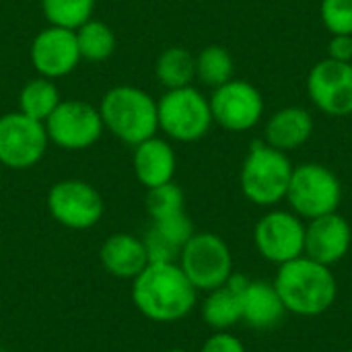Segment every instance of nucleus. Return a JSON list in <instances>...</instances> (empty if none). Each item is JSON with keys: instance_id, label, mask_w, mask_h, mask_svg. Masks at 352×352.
Returning <instances> with one entry per match:
<instances>
[{"instance_id": "1", "label": "nucleus", "mask_w": 352, "mask_h": 352, "mask_svg": "<svg viewBox=\"0 0 352 352\" xmlns=\"http://www.w3.org/2000/svg\"><path fill=\"white\" fill-rule=\"evenodd\" d=\"M134 307L155 324H177L198 305V291L177 262L148 264L130 289Z\"/></svg>"}, {"instance_id": "2", "label": "nucleus", "mask_w": 352, "mask_h": 352, "mask_svg": "<svg viewBox=\"0 0 352 352\" xmlns=\"http://www.w3.org/2000/svg\"><path fill=\"white\" fill-rule=\"evenodd\" d=\"M272 285L278 291L285 309L301 318L326 314L338 297V280L332 268L307 256L280 264Z\"/></svg>"}, {"instance_id": "3", "label": "nucleus", "mask_w": 352, "mask_h": 352, "mask_svg": "<svg viewBox=\"0 0 352 352\" xmlns=\"http://www.w3.org/2000/svg\"><path fill=\"white\" fill-rule=\"evenodd\" d=\"M99 116L103 128L111 132L120 142L128 146H136L151 136H157L159 118H157V101L142 89L132 85L111 87L101 103Z\"/></svg>"}, {"instance_id": "4", "label": "nucleus", "mask_w": 352, "mask_h": 352, "mask_svg": "<svg viewBox=\"0 0 352 352\" xmlns=\"http://www.w3.org/2000/svg\"><path fill=\"white\" fill-rule=\"evenodd\" d=\"M293 169L287 153L254 140L239 171L241 192L256 206H274L287 198Z\"/></svg>"}, {"instance_id": "5", "label": "nucleus", "mask_w": 352, "mask_h": 352, "mask_svg": "<svg viewBox=\"0 0 352 352\" xmlns=\"http://www.w3.org/2000/svg\"><path fill=\"white\" fill-rule=\"evenodd\" d=\"M159 130L177 142H196L212 128V111L208 97L196 87H182L165 91L157 101Z\"/></svg>"}, {"instance_id": "6", "label": "nucleus", "mask_w": 352, "mask_h": 352, "mask_svg": "<svg viewBox=\"0 0 352 352\" xmlns=\"http://www.w3.org/2000/svg\"><path fill=\"white\" fill-rule=\"evenodd\" d=\"M177 264L198 293L223 287L235 272L231 248L221 235L210 231H196L182 248Z\"/></svg>"}, {"instance_id": "7", "label": "nucleus", "mask_w": 352, "mask_h": 352, "mask_svg": "<svg viewBox=\"0 0 352 352\" xmlns=\"http://www.w3.org/2000/svg\"><path fill=\"white\" fill-rule=\"evenodd\" d=\"M285 200L297 217L311 221L330 212H338L342 202V184L326 165L303 163L293 169Z\"/></svg>"}, {"instance_id": "8", "label": "nucleus", "mask_w": 352, "mask_h": 352, "mask_svg": "<svg viewBox=\"0 0 352 352\" xmlns=\"http://www.w3.org/2000/svg\"><path fill=\"white\" fill-rule=\"evenodd\" d=\"M50 217L70 229L89 231L103 219L105 202L99 190L85 179H60L56 182L45 198Z\"/></svg>"}, {"instance_id": "9", "label": "nucleus", "mask_w": 352, "mask_h": 352, "mask_svg": "<svg viewBox=\"0 0 352 352\" xmlns=\"http://www.w3.org/2000/svg\"><path fill=\"white\" fill-rule=\"evenodd\" d=\"M50 138L45 124L25 113L8 111L0 116V165L12 171L35 167L47 153Z\"/></svg>"}, {"instance_id": "10", "label": "nucleus", "mask_w": 352, "mask_h": 352, "mask_svg": "<svg viewBox=\"0 0 352 352\" xmlns=\"http://www.w3.org/2000/svg\"><path fill=\"white\" fill-rule=\"evenodd\" d=\"M50 144L62 151L91 148L105 132L99 109L80 99H62L45 120Z\"/></svg>"}, {"instance_id": "11", "label": "nucleus", "mask_w": 352, "mask_h": 352, "mask_svg": "<svg viewBox=\"0 0 352 352\" xmlns=\"http://www.w3.org/2000/svg\"><path fill=\"white\" fill-rule=\"evenodd\" d=\"M254 245L270 264H287L303 256L305 223L293 210H270L254 227Z\"/></svg>"}, {"instance_id": "12", "label": "nucleus", "mask_w": 352, "mask_h": 352, "mask_svg": "<svg viewBox=\"0 0 352 352\" xmlns=\"http://www.w3.org/2000/svg\"><path fill=\"white\" fill-rule=\"evenodd\" d=\"M212 122L229 132H248L264 116V97L248 80L231 78L208 97Z\"/></svg>"}, {"instance_id": "13", "label": "nucleus", "mask_w": 352, "mask_h": 352, "mask_svg": "<svg viewBox=\"0 0 352 352\" xmlns=\"http://www.w3.org/2000/svg\"><path fill=\"white\" fill-rule=\"evenodd\" d=\"M307 95L326 116L344 118L352 113V62L320 60L307 76Z\"/></svg>"}, {"instance_id": "14", "label": "nucleus", "mask_w": 352, "mask_h": 352, "mask_svg": "<svg viewBox=\"0 0 352 352\" xmlns=\"http://www.w3.org/2000/svg\"><path fill=\"white\" fill-rule=\"evenodd\" d=\"M29 58L37 76H45L50 80L68 76L80 64L74 31L47 25L35 35Z\"/></svg>"}, {"instance_id": "15", "label": "nucleus", "mask_w": 352, "mask_h": 352, "mask_svg": "<svg viewBox=\"0 0 352 352\" xmlns=\"http://www.w3.org/2000/svg\"><path fill=\"white\" fill-rule=\"evenodd\" d=\"M352 245L351 223L338 214L330 212L305 223V248L303 256L324 264L334 266L346 258Z\"/></svg>"}, {"instance_id": "16", "label": "nucleus", "mask_w": 352, "mask_h": 352, "mask_svg": "<svg viewBox=\"0 0 352 352\" xmlns=\"http://www.w3.org/2000/svg\"><path fill=\"white\" fill-rule=\"evenodd\" d=\"M99 262L109 276L132 283L148 266V256L142 237L120 231L105 237L99 248Z\"/></svg>"}, {"instance_id": "17", "label": "nucleus", "mask_w": 352, "mask_h": 352, "mask_svg": "<svg viewBox=\"0 0 352 352\" xmlns=\"http://www.w3.org/2000/svg\"><path fill=\"white\" fill-rule=\"evenodd\" d=\"M132 169L140 186L146 190L173 182L177 169V157L173 146L159 136H151L134 146Z\"/></svg>"}, {"instance_id": "18", "label": "nucleus", "mask_w": 352, "mask_h": 352, "mask_svg": "<svg viewBox=\"0 0 352 352\" xmlns=\"http://www.w3.org/2000/svg\"><path fill=\"white\" fill-rule=\"evenodd\" d=\"M248 280V276L233 272L223 287L204 293L200 316L212 332H229L241 322V295Z\"/></svg>"}, {"instance_id": "19", "label": "nucleus", "mask_w": 352, "mask_h": 352, "mask_svg": "<svg viewBox=\"0 0 352 352\" xmlns=\"http://www.w3.org/2000/svg\"><path fill=\"white\" fill-rule=\"evenodd\" d=\"M314 134V118L307 109L291 105L274 111L264 126V142L276 151L291 153L303 146Z\"/></svg>"}, {"instance_id": "20", "label": "nucleus", "mask_w": 352, "mask_h": 352, "mask_svg": "<svg viewBox=\"0 0 352 352\" xmlns=\"http://www.w3.org/2000/svg\"><path fill=\"white\" fill-rule=\"evenodd\" d=\"M287 309L278 291L266 280H248L241 295V322L254 330H270L280 324Z\"/></svg>"}, {"instance_id": "21", "label": "nucleus", "mask_w": 352, "mask_h": 352, "mask_svg": "<svg viewBox=\"0 0 352 352\" xmlns=\"http://www.w3.org/2000/svg\"><path fill=\"white\" fill-rule=\"evenodd\" d=\"M155 76L167 91L190 87L196 78V56L179 45L167 47L157 58Z\"/></svg>"}, {"instance_id": "22", "label": "nucleus", "mask_w": 352, "mask_h": 352, "mask_svg": "<svg viewBox=\"0 0 352 352\" xmlns=\"http://www.w3.org/2000/svg\"><path fill=\"white\" fill-rule=\"evenodd\" d=\"M62 97L54 80L45 76H35L27 80L19 93V111L31 120L45 124V120L60 105Z\"/></svg>"}, {"instance_id": "23", "label": "nucleus", "mask_w": 352, "mask_h": 352, "mask_svg": "<svg viewBox=\"0 0 352 352\" xmlns=\"http://www.w3.org/2000/svg\"><path fill=\"white\" fill-rule=\"evenodd\" d=\"M74 35L80 60L87 62H105L113 56L118 47L113 29L97 19H89L87 23H82L78 29H74Z\"/></svg>"}, {"instance_id": "24", "label": "nucleus", "mask_w": 352, "mask_h": 352, "mask_svg": "<svg viewBox=\"0 0 352 352\" xmlns=\"http://www.w3.org/2000/svg\"><path fill=\"white\" fill-rule=\"evenodd\" d=\"M233 72H235L233 56L223 45H206L196 56V78L212 91L229 82L233 78Z\"/></svg>"}, {"instance_id": "25", "label": "nucleus", "mask_w": 352, "mask_h": 352, "mask_svg": "<svg viewBox=\"0 0 352 352\" xmlns=\"http://www.w3.org/2000/svg\"><path fill=\"white\" fill-rule=\"evenodd\" d=\"M95 4L97 0H41V12L47 25L74 31L93 19Z\"/></svg>"}, {"instance_id": "26", "label": "nucleus", "mask_w": 352, "mask_h": 352, "mask_svg": "<svg viewBox=\"0 0 352 352\" xmlns=\"http://www.w3.org/2000/svg\"><path fill=\"white\" fill-rule=\"evenodd\" d=\"M144 206H146L151 221H157V219L186 210V196H184V190L175 182H167L163 186L146 190Z\"/></svg>"}, {"instance_id": "27", "label": "nucleus", "mask_w": 352, "mask_h": 352, "mask_svg": "<svg viewBox=\"0 0 352 352\" xmlns=\"http://www.w3.org/2000/svg\"><path fill=\"white\" fill-rule=\"evenodd\" d=\"M151 227L157 233H161L167 241H171L173 245H177L179 250L196 233L194 223H192V219L188 217L186 210L175 212V214H169V217H163V219H157V221H151Z\"/></svg>"}, {"instance_id": "28", "label": "nucleus", "mask_w": 352, "mask_h": 352, "mask_svg": "<svg viewBox=\"0 0 352 352\" xmlns=\"http://www.w3.org/2000/svg\"><path fill=\"white\" fill-rule=\"evenodd\" d=\"M320 14L332 35H352V0H322Z\"/></svg>"}, {"instance_id": "29", "label": "nucleus", "mask_w": 352, "mask_h": 352, "mask_svg": "<svg viewBox=\"0 0 352 352\" xmlns=\"http://www.w3.org/2000/svg\"><path fill=\"white\" fill-rule=\"evenodd\" d=\"M142 243L148 256V264H167V262H177L179 258V248L167 241L161 233H157L153 227H148L142 235Z\"/></svg>"}, {"instance_id": "30", "label": "nucleus", "mask_w": 352, "mask_h": 352, "mask_svg": "<svg viewBox=\"0 0 352 352\" xmlns=\"http://www.w3.org/2000/svg\"><path fill=\"white\" fill-rule=\"evenodd\" d=\"M198 352H245V346L231 332H212Z\"/></svg>"}, {"instance_id": "31", "label": "nucleus", "mask_w": 352, "mask_h": 352, "mask_svg": "<svg viewBox=\"0 0 352 352\" xmlns=\"http://www.w3.org/2000/svg\"><path fill=\"white\" fill-rule=\"evenodd\" d=\"M328 58L336 62H352V35H332Z\"/></svg>"}, {"instance_id": "32", "label": "nucleus", "mask_w": 352, "mask_h": 352, "mask_svg": "<svg viewBox=\"0 0 352 352\" xmlns=\"http://www.w3.org/2000/svg\"><path fill=\"white\" fill-rule=\"evenodd\" d=\"M165 352H190V351H186V349H171V351H165Z\"/></svg>"}, {"instance_id": "33", "label": "nucleus", "mask_w": 352, "mask_h": 352, "mask_svg": "<svg viewBox=\"0 0 352 352\" xmlns=\"http://www.w3.org/2000/svg\"><path fill=\"white\" fill-rule=\"evenodd\" d=\"M346 352H352V349H349V351H346Z\"/></svg>"}]
</instances>
